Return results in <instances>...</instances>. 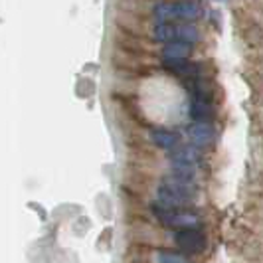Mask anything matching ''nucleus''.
<instances>
[{
	"label": "nucleus",
	"instance_id": "nucleus-1",
	"mask_svg": "<svg viewBox=\"0 0 263 263\" xmlns=\"http://www.w3.org/2000/svg\"><path fill=\"white\" fill-rule=\"evenodd\" d=\"M198 196L196 184H190L184 180H178L174 176H166L162 180V184L158 186V202L164 208L172 210H180L188 204H192Z\"/></svg>",
	"mask_w": 263,
	"mask_h": 263
},
{
	"label": "nucleus",
	"instance_id": "nucleus-2",
	"mask_svg": "<svg viewBox=\"0 0 263 263\" xmlns=\"http://www.w3.org/2000/svg\"><path fill=\"white\" fill-rule=\"evenodd\" d=\"M202 14H204V6L194 0H190V2H160L155 6V18L160 24H172L174 20L188 24L190 20H198Z\"/></svg>",
	"mask_w": 263,
	"mask_h": 263
},
{
	"label": "nucleus",
	"instance_id": "nucleus-3",
	"mask_svg": "<svg viewBox=\"0 0 263 263\" xmlns=\"http://www.w3.org/2000/svg\"><path fill=\"white\" fill-rule=\"evenodd\" d=\"M153 210L160 218V222L168 228H174L178 232H184V230H196L200 226V218L192 212L186 210H172V208H164L160 204H155Z\"/></svg>",
	"mask_w": 263,
	"mask_h": 263
},
{
	"label": "nucleus",
	"instance_id": "nucleus-4",
	"mask_svg": "<svg viewBox=\"0 0 263 263\" xmlns=\"http://www.w3.org/2000/svg\"><path fill=\"white\" fill-rule=\"evenodd\" d=\"M153 36L160 42H166V44H172V42H186V44H194L198 42L200 34L198 30L192 24H158L155 26V32Z\"/></svg>",
	"mask_w": 263,
	"mask_h": 263
},
{
	"label": "nucleus",
	"instance_id": "nucleus-5",
	"mask_svg": "<svg viewBox=\"0 0 263 263\" xmlns=\"http://www.w3.org/2000/svg\"><path fill=\"white\" fill-rule=\"evenodd\" d=\"M168 160L176 171H194V164L200 162V148L194 145L176 146L171 151Z\"/></svg>",
	"mask_w": 263,
	"mask_h": 263
},
{
	"label": "nucleus",
	"instance_id": "nucleus-6",
	"mask_svg": "<svg viewBox=\"0 0 263 263\" xmlns=\"http://www.w3.org/2000/svg\"><path fill=\"white\" fill-rule=\"evenodd\" d=\"M174 241L176 246L182 251H188V253H200L206 248V237L202 232L198 230H184V232H178L174 236Z\"/></svg>",
	"mask_w": 263,
	"mask_h": 263
},
{
	"label": "nucleus",
	"instance_id": "nucleus-7",
	"mask_svg": "<svg viewBox=\"0 0 263 263\" xmlns=\"http://www.w3.org/2000/svg\"><path fill=\"white\" fill-rule=\"evenodd\" d=\"M186 135L190 143L198 148L210 146L216 141V131L212 129V125H206V123H192L190 127H186Z\"/></svg>",
	"mask_w": 263,
	"mask_h": 263
},
{
	"label": "nucleus",
	"instance_id": "nucleus-8",
	"mask_svg": "<svg viewBox=\"0 0 263 263\" xmlns=\"http://www.w3.org/2000/svg\"><path fill=\"white\" fill-rule=\"evenodd\" d=\"M194 52V46L192 44H186V42H172L166 44L162 48V58L164 62H174V60H188Z\"/></svg>",
	"mask_w": 263,
	"mask_h": 263
},
{
	"label": "nucleus",
	"instance_id": "nucleus-9",
	"mask_svg": "<svg viewBox=\"0 0 263 263\" xmlns=\"http://www.w3.org/2000/svg\"><path fill=\"white\" fill-rule=\"evenodd\" d=\"M164 67L172 71V73H176V76H180V78H188V79H194L200 76V71H202V67L194 64V62H188V60H174V62H164Z\"/></svg>",
	"mask_w": 263,
	"mask_h": 263
},
{
	"label": "nucleus",
	"instance_id": "nucleus-10",
	"mask_svg": "<svg viewBox=\"0 0 263 263\" xmlns=\"http://www.w3.org/2000/svg\"><path fill=\"white\" fill-rule=\"evenodd\" d=\"M190 117L194 119V123H206L210 125V121L216 117V111L212 103L208 101H198V99H192V105H190Z\"/></svg>",
	"mask_w": 263,
	"mask_h": 263
},
{
	"label": "nucleus",
	"instance_id": "nucleus-11",
	"mask_svg": "<svg viewBox=\"0 0 263 263\" xmlns=\"http://www.w3.org/2000/svg\"><path fill=\"white\" fill-rule=\"evenodd\" d=\"M186 89L192 91V97L198 101H208L212 103V85L202 78H194L186 81Z\"/></svg>",
	"mask_w": 263,
	"mask_h": 263
},
{
	"label": "nucleus",
	"instance_id": "nucleus-12",
	"mask_svg": "<svg viewBox=\"0 0 263 263\" xmlns=\"http://www.w3.org/2000/svg\"><path fill=\"white\" fill-rule=\"evenodd\" d=\"M148 137L160 148H176L178 146V135L172 131H166V129H153Z\"/></svg>",
	"mask_w": 263,
	"mask_h": 263
},
{
	"label": "nucleus",
	"instance_id": "nucleus-13",
	"mask_svg": "<svg viewBox=\"0 0 263 263\" xmlns=\"http://www.w3.org/2000/svg\"><path fill=\"white\" fill-rule=\"evenodd\" d=\"M157 263H192L186 255L176 253V251L162 250L157 253Z\"/></svg>",
	"mask_w": 263,
	"mask_h": 263
}]
</instances>
